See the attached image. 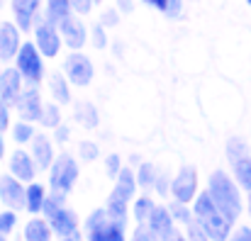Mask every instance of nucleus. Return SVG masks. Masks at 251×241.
<instances>
[{"label": "nucleus", "instance_id": "obj_35", "mask_svg": "<svg viewBox=\"0 0 251 241\" xmlns=\"http://www.w3.org/2000/svg\"><path fill=\"white\" fill-rule=\"evenodd\" d=\"M185 227H188V241H207V234L195 222H188Z\"/></svg>", "mask_w": 251, "mask_h": 241}, {"label": "nucleus", "instance_id": "obj_36", "mask_svg": "<svg viewBox=\"0 0 251 241\" xmlns=\"http://www.w3.org/2000/svg\"><path fill=\"white\" fill-rule=\"evenodd\" d=\"M120 22V12L117 10H105L102 15H100V24L102 27H115Z\"/></svg>", "mask_w": 251, "mask_h": 241}, {"label": "nucleus", "instance_id": "obj_20", "mask_svg": "<svg viewBox=\"0 0 251 241\" xmlns=\"http://www.w3.org/2000/svg\"><path fill=\"white\" fill-rule=\"evenodd\" d=\"M117 178V183H115V195L117 197H122V200H127L129 202V197L134 195V190H137V178H134V173L129 170V168H120V173L115 175Z\"/></svg>", "mask_w": 251, "mask_h": 241}, {"label": "nucleus", "instance_id": "obj_27", "mask_svg": "<svg viewBox=\"0 0 251 241\" xmlns=\"http://www.w3.org/2000/svg\"><path fill=\"white\" fill-rule=\"evenodd\" d=\"M34 137V127H32V122H17V124H12V139L17 142V144H25V142H29Z\"/></svg>", "mask_w": 251, "mask_h": 241}, {"label": "nucleus", "instance_id": "obj_14", "mask_svg": "<svg viewBox=\"0 0 251 241\" xmlns=\"http://www.w3.org/2000/svg\"><path fill=\"white\" fill-rule=\"evenodd\" d=\"M39 5H42V0H12V17H15V24L20 32L32 29L37 12H39Z\"/></svg>", "mask_w": 251, "mask_h": 241}, {"label": "nucleus", "instance_id": "obj_15", "mask_svg": "<svg viewBox=\"0 0 251 241\" xmlns=\"http://www.w3.org/2000/svg\"><path fill=\"white\" fill-rule=\"evenodd\" d=\"M20 29L15 22H2L0 24V64L12 61L17 49H20Z\"/></svg>", "mask_w": 251, "mask_h": 241}, {"label": "nucleus", "instance_id": "obj_48", "mask_svg": "<svg viewBox=\"0 0 251 241\" xmlns=\"http://www.w3.org/2000/svg\"><path fill=\"white\" fill-rule=\"evenodd\" d=\"M249 215H251V195H249Z\"/></svg>", "mask_w": 251, "mask_h": 241}, {"label": "nucleus", "instance_id": "obj_11", "mask_svg": "<svg viewBox=\"0 0 251 241\" xmlns=\"http://www.w3.org/2000/svg\"><path fill=\"white\" fill-rule=\"evenodd\" d=\"M0 202L10 210H25V188L22 180H17L15 175L5 173L0 175Z\"/></svg>", "mask_w": 251, "mask_h": 241}, {"label": "nucleus", "instance_id": "obj_26", "mask_svg": "<svg viewBox=\"0 0 251 241\" xmlns=\"http://www.w3.org/2000/svg\"><path fill=\"white\" fill-rule=\"evenodd\" d=\"M39 122H42L47 129L59 127V124H61V110H59V105H44V107H42V117H39Z\"/></svg>", "mask_w": 251, "mask_h": 241}, {"label": "nucleus", "instance_id": "obj_50", "mask_svg": "<svg viewBox=\"0 0 251 241\" xmlns=\"http://www.w3.org/2000/svg\"><path fill=\"white\" fill-rule=\"evenodd\" d=\"M66 241H76V239H74V237H71V239H66Z\"/></svg>", "mask_w": 251, "mask_h": 241}, {"label": "nucleus", "instance_id": "obj_53", "mask_svg": "<svg viewBox=\"0 0 251 241\" xmlns=\"http://www.w3.org/2000/svg\"><path fill=\"white\" fill-rule=\"evenodd\" d=\"M0 69H2V66H0Z\"/></svg>", "mask_w": 251, "mask_h": 241}, {"label": "nucleus", "instance_id": "obj_38", "mask_svg": "<svg viewBox=\"0 0 251 241\" xmlns=\"http://www.w3.org/2000/svg\"><path fill=\"white\" fill-rule=\"evenodd\" d=\"M132 241H159V239L151 234V229H149V227H137V229H134V234H132Z\"/></svg>", "mask_w": 251, "mask_h": 241}, {"label": "nucleus", "instance_id": "obj_34", "mask_svg": "<svg viewBox=\"0 0 251 241\" xmlns=\"http://www.w3.org/2000/svg\"><path fill=\"white\" fill-rule=\"evenodd\" d=\"M81 156L85 161H95L100 156V149H98V144H93V142H83L81 144Z\"/></svg>", "mask_w": 251, "mask_h": 241}, {"label": "nucleus", "instance_id": "obj_30", "mask_svg": "<svg viewBox=\"0 0 251 241\" xmlns=\"http://www.w3.org/2000/svg\"><path fill=\"white\" fill-rule=\"evenodd\" d=\"M139 185L142 188H151L154 185V180H156V168L151 166V163H142L139 166Z\"/></svg>", "mask_w": 251, "mask_h": 241}, {"label": "nucleus", "instance_id": "obj_19", "mask_svg": "<svg viewBox=\"0 0 251 241\" xmlns=\"http://www.w3.org/2000/svg\"><path fill=\"white\" fill-rule=\"evenodd\" d=\"M29 142H32V159L39 163V168H49V166H51V161H54L51 142H49L44 134H34Z\"/></svg>", "mask_w": 251, "mask_h": 241}, {"label": "nucleus", "instance_id": "obj_33", "mask_svg": "<svg viewBox=\"0 0 251 241\" xmlns=\"http://www.w3.org/2000/svg\"><path fill=\"white\" fill-rule=\"evenodd\" d=\"M161 12H164L166 17H171V20L180 17V12H183V0H166Z\"/></svg>", "mask_w": 251, "mask_h": 241}, {"label": "nucleus", "instance_id": "obj_17", "mask_svg": "<svg viewBox=\"0 0 251 241\" xmlns=\"http://www.w3.org/2000/svg\"><path fill=\"white\" fill-rule=\"evenodd\" d=\"M147 219H149V229H151V234L156 239H166L168 234L176 232L173 229V217H171V212L166 207H154Z\"/></svg>", "mask_w": 251, "mask_h": 241}, {"label": "nucleus", "instance_id": "obj_2", "mask_svg": "<svg viewBox=\"0 0 251 241\" xmlns=\"http://www.w3.org/2000/svg\"><path fill=\"white\" fill-rule=\"evenodd\" d=\"M193 217H195V224L207 234V239L227 241V237H229V222L222 217V212L215 207V202L210 200L207 193H202V195L195 197Z\"/></svg>", "mask_w": 251, "mask_h": 241}, {"label": "nucleus", "instance_id": "obj_25", "mask_svg": "<svg viewBox=\"0 0 251 241\" xmlns=\"http://www.w3.org/2000/svg\"><path fill=\"white\" fill-rule=\"evenodd\" d=\"M49 90H51V95H54L56 102H61V105L71 102L69 83H66V78H64L61 73H51V78H49Z\"/></svg>", "mask_w": 251, "mask_h": 241}, {"label": "nucleus", "instance_id": "obj_39", "mask_svg": "<svg viewBox=\"0 0 251 241\" xmlns=\"http://www.w3.org/2000/svg\"><path fill=\"white\" fill-rule=\"evenodd\" d=\"M10 129V105H5L0 100V132Z\"/></svg>", "mask_w": 251, "mask_h": 241}, {"label": "nucleus", "instance_id": "obj_6", "mask_svg": "<svg viewBox=\"0 0 251 241\" xmlns=\"http://www.w3.org/2000/svg\"><path fill=\"white\" fill-rule=\"evenodd\" d=\"M227 159L234 168V175L239 180L242 188H247L251 193V156H249V149L244 144V139L239 137H232L227 142Z\"/></svg>", "mask_w": 251, "mask_h": 241}, {"label": "nucleus", "instance_id": "obj_40", "mask_svg": "<svg viewBox=\"0 0 251 241\" xmlns=\"http://www.w3.org/2000/svg\"><path fill=\"white\" fill-rule=\"evenodd\" d=\"M69 2H71V10H76L81 15L90 12V7H93V0H69Z\"/></svg>", "mask_w": 251, "mask_h": 241}, {"label": "nucleus", "instance_id": "obj_43", "mask_svg": "<svg viewBox=\"0 0 251 241\" xmlns=\"http://www.w3.org/2000/svg\"><path fill=\"white\" fill-rule=\"evenodd\" d=\"M134 10V0H117V12H132Z\"/></svg>", "mask_w": 251, "mask_h": 241}, {"label": "nucleus", "instance_id": "obj_13", "mask_svg": "<svg viewBox=\"0 0 251 241\" xmlns=\"http://www.w3.org/2000/svg\"><path fill=\"white\" fill-rule=\"evenodd\" d=\"M22 76H20V71L17 69H0V100L5 102V105H15V100L20 97V93H22Z\"/></svg>", "mask_w": 251, "mask_h": 241}, {"label": "nucleus", "instance_id": "obj_49", "mask_svg": "<svg viewBox=\"0 0 251 241\" xmlns=\"http://www.w3.org/2000/svg\"><path fill=\"white\" fill-rule=\"evenodd\" d=\"M0 241H7V239H5V234H0Z\"/></svg>", "mask_w": 251, "mask_h": 241}, {"label": "nucleus", "instance_id": "obj_29", "mask_svg": "<svg viewBox=\"0 0 251 241\" xmlns=\"http://www.w3.org/2000/svg\"><path fill=\"white\" fill-rule=\"evenodd\" d=\"M151 210H154V202H151L149 197H139L137 205H134V219H137L139 224H144Z\"/></svg>", "mask_w": 251, "mask_h": 241}, {"label": "nucleus", "instance_id": "obj_31", "mask_svg": "<svg viewBox=\"0 0 251 241\" xmlns=\"http://www.w3.org/2000/svg\"><path fill=\"white\" fill-rule=\"evenodd\" d=\"M15 224H17V212L15 210H5V212H0V234H10L12 229H15Z\"/></svg>", "mask_w": 251, "mask_h": 241}, {"label": "nucleus", "instance_id": "obj_42", "mask_svg": "<svg viewBox=\"0 0 251 241\" xmlns=\"http://www.w3.org/2000/svg\"><path fill=\"white\" fill-rule=\"evenodd\" d=\"M54 129H56V142H59V144H64V142L69 139V134H71V132H69V127H61V124H59V127H54Z\"/></svg>", "mask_w": 251, "mask_h": 241}, {"label": "nucleus", "instance_id": "obj_5", "mask_svg": "<svg viewBox=\"0 0 251 241\" xmlns=\"http://www.w3.org/2000/svg\"><path fill=\"white\" fill-rule=\"evenodd\" d=\"M15 61H17V71H20V76L25 83H29V85H37L42 76H44V64H42V54H39V49L32 44V42H22L20 44V49H17V54H15Z\"/></svg>", "mask_w": 251, "mask_h": 241}, {"label": "nucleus", "instance_id": "obj_52", "mask_svg": "<svg viewBox=\"0 0 251 241\" xmlns=\"http://www.w3.org/2000/svg\"><path fill=\"white\" fill-rule=\"evenodd\" d=\"M247 2H249V5H251V0H247Z\"/></svg>", "mask_w": 251, "mask_h": 241}, {"label": "nucleus", "instance_id": "obj_8", "mask_svg": "<svg viewBox=\"0 0 251 241\" xmlns=\"http://www.w3.org/2000/svg\"><path fill=\"white\" fill-rule=\"evenodd\" d=\"M64 73L74 85H88L93 80V64H90V59L85 54L74 51L64 61Z\"/></svg>", "mask_w": 251, "mask_h": 241}, {"label": "nucleus", "instance_id": "obj_7", "mask_svg": "<svg viewBox=\"0 0 251 241\" xmlns=\"http://www.w3.org/2000/svg\"><path fill=\"white\" fill-rule=\"evenodd\" d=\"M34 47L39 49V54L42 56H49V59H54L56 54H59V49H61V34H59V29H56V24H51V22H37L34 24Z\"/></svg>", "mask_w": 251, "mask_h": 241}, {"label": "nucleus", "instance_id": "obj_10", "mask_svg": "<svg viewBox=\"0 0 251 241\" xmlns=\"http://www.w3.org/2000/svg\"><path fill=\"white\" fill-rule=\"evenodd\" d=\"M15 107H17V112H20V117L25 122H39L44 105H42V95H39L37 85H29L27 90L22 88L20 97L15 100Z\"/></svg>", "mask_w": 251, "mask_h": 241}, {"label": "nucleus", "instance_id": "obj_24", "mask_svg": "<svg viewBox=\"0 0 251 241\" xmlns=\"http://www.w3.org/2000/svg\"><path fill=\"white\" fill-rule=\"evenodd\" d=\"M42 202H44V188L39 183H32L29 188H25V210H29L32 215L42 212Z\"/></svg>", "mask_w": 251, "mask_h": 241}, {"label": "nucleus", "instance_id": "obj_12", "mask_svg": "<svg viewBox=\"0 0 251 241\" xmlns=\"http://www.w3.org/2000/svg\"><path fill=\"white\" fill-rule=\"evenodd\" d=\"M171 193H173V197L178 202H190L195 197V193H198V173H195V168H190V166L183 168L176 175V180L171 183Z\"/></svg>", "mask_w": 251, "mask_h": 241}, {"label": "nucleus", "instance_id": "obj_44", "mask_svg": "<svg viewBox=\"0 0 251 241\" xmlns=\"http://www.w3.org/2000/svg\"><path fill=\"white\" fill-rule=\"evenodd\" d=\"M154 185H156L159 195H166V193H168V183H166V178H156V180H154Z\"/></svg>", "mask_w": 251, "mask_h": 241}, {"label": "nucleus", "instance_id": "obj_45", "mask_svg": "<svg viewBox=\"0 0 251 241\" xmlns=\"http://www.w3.org/2000/svg\"><path fill=\"white\" fill-rule=\"evenodd\" d=\"M147 5H151V7H156V10H164V2L166 0H144Z\"/></svg>", "mask_w": 251, "mask_h": 241}, {"label": "nucleus", "instance_id": "obj_28", "mask_svg": "<svg viewBox=\"0 0 251 241\" xmlns=\"http://www.w3.org/2000/svg\"><path fill=\"white\" fill-rule=\"evenodd\" d=\"M168 212H171V217L173 219H178V222H183V224H188V222H193V212L185 207V202H173V205H168Z\"/></svg>", "mask_w": 251, "mask_h": 241}, {"label": "nucleus", "instance_id": "obj_54", "mask_svg": "<svg viewBox=\"0 0 251 241\" xmlns=\"http://www.w3.org/2000/svg\"><path fill=\"white\" fill-rule=\"evenodd\" d=\"M0 2H2V0H0Z\"/></svg>", "mask_w": 251, "mask_h": 241}, {"label": "nucleus", "instance_id": "obj_1", "mask_svg": "<svg viewBox=\"0 0 251 241\" xmlns=\"http://www.w3.org/2000/svg\"><path fill=\"white\" fill-rule=\"evenodd\" d=\"M210 200L215 202V207L222 212V217L232 224L239 215H242V197H239V188L234 185V180L225 173V170H215L210 175V188H207Z\"/></svg>", "mask_w": 251, "mask_h": 241}, {"label": "nucleus", "instance_id": "obj_46", "mask_svg": "<svg viewBox=\"0 0 251 241\" xmlns=\"http://www.w3.org/2000/svg\"><path fill=\"white\" fill-rule=\"evenodd\" d=\"M164 241H185V239H183L180 234H176V232H173V234H168V237H166Z\"/></svg>", "mask_w": 251, "mask_h": 241}, {"label": "nucleus", "instance_id": "obj_51", "mask_svg": "<svg viewBox=\"0 0 251 241\" xmlns=\"http://www.w3.org/2000/svg\"><path fill=\"white\" fill-rule=\"evenodd\" d=\"M93 2H100V0H93Z\"/></svg>", "mask_w": 251, "mask_h": 241}, {"label": "nucleus", "instance_id": "obj_3", "mask_svg": "<svg viewBox=\"0 0 251 241\" xmlns=\"http://www.w3.org/2000/svg\"><path fill=\"white\" fill-rule=\"evenodd\" d=\"M78 178V166L71 154H61L59 159L51 161V173H49V185L54 195H69L74 183Z\"/></svg>", "mask_w": 251, "mask_h": 241}, {"label": "nucleus", "instance_id": "obj_21", "mask_svg": "<svg viewBox=\"0 0 251 241\" xmlns=\"http://www.w3.org/2000/svg\"><path fill=\"white\" fill-rule=\"evenodd\" d=\"M74 117H76L78 124H83L85 129H95L98 122H100V115H98V110H95L93 102H76Z\"/></svg>", "mask_w": 251, "mask_h": 241}, {"label": "nucleus", "instance_id": "obj_22", "mask_svg": "<svg viewBox=\"0 0 251 241\" xmlns=\"http://www.w3.org/2000/svg\"><path fill=\"white\" fill-rule=\"evenodd\" d=\"M69 15H71V2L69 0H47V22L59 24Z\"/></svg>", "mask_w": 251, "mask_h": 241}, {"label": "nucleus", "instance_id": "obj_47", "mask_svg": "<svg viewBox=\"0 0 251 241\" xmlns=\"http://www.w3.org/2000/svg\"><path fill=\"white\" fill-rule=\"evenodd\" d=\"M5 156V137H2V132H0V161Z\"/></svg>", "mask_w": 251, "mask_h": 241}, {"label": "nucleus", "instance_id": "obj_16", "mask_svg": "<svg viewBox=\"0 0 251 241\" xmlns=\"http://www.w3.org/2000/svg\"><path fill=\"white\" fill-rule=\"evenodd\" d=\"M47 219H49V224L54 227L56 234H61V237H76V229H78L76 215L71 210H66L64 205L56 207L51 215H47Z\"/></svg>", "mask_w": 251, "mask_h": 241}, {"label": "nucleus", "instance_id": "obj_23", "mask_svg": "<svg viewBox=\"0 0 251 241\" xmlns=\"http://www.w3.org/2000/svg\"><path fill=\"white\" fill-rule=\"evenodd\" d=\"M51 232L44 219H29L25 224V241H49Z\"/></svg>", "mask_w": 251, "mask_h": 241}, {"label": "nucleus", "instance_id": "obj_41", "mask_svg": "<svg viewBox=\"0 0 251 241\" xmlns=\"http://www.w3.org/2000/svg\"><path fill=\"white\" fill-rule=\"evenodd\" d=\"M229 241H251V229L249 227H242V229H239Z\"/></svg>", "mask_w": 251, "mask_h": 241}, {"label": "nucleus", "instance_id": "obj_37", "mask_svg": "<svg viewBox=\"0 0 251 241\" xmlns=\"http://www.w3.org/2000/svg\"><path fill=\"white\" fill-rule=\"evenodd\" d=\"M105 168H107V175L115 178V175L120 173V168H122V166H120V156H117V154H110L107 161H105Z\"/></svg>", "mask_w": 251, "mask_h": 241}, {"label": "nucleus", "instance_id": "obj_18", "mask_svg": "<svg viewBox=\"0 0 251 241\" xmlns=\"http://www.w3.org/2000/svg\"><path fill=\"white\" fill-rule=\"evenodd\" d=\"M34 173H37L34 161H32V156L27 151L17 149L10 156V175H15L17 180H34Z\"/></svg>", "mask_w": 251, "mask_h": 241}, {"label": "nucleus", "instance_id": "obj_4", "mask_svg": "<svg viewBox=\"0 0 251 241\" xmlns=\"http://www.w3.org/2000/svg\"><path fill=\"white\" fill-rule=\"evenodd\" d=\"M85 229H88V241H125V224L110 219L105 207L95 210L88 217Z\"/></svg>", "mask_w": 251, "mask_h": 241}, {"label": "nucleus", "instance_id": "obj_9", "mask_svg": "<svg viewBox=\"0 0 251 241\" xmlns=\"http://www.w3.org/2000/svg\"><path fill=\"white\" fill-rule=\"evenodd\" d=\"M56 29H59V34H61V42H66V47L74 49V51L83 49L85 42H88V29H85V24L78 17H71V15L64 17V20L56 24Z\"/></svg>", "mask_w": 251, "mask_h": 241}, {"label": "nucleus", "instance_id": "obj_32", "mask_svg": "<svg viewBox=\"0 0 251 241\" xmlns=\"http://www.w3.org/2000/svg\"><path fill=\"white\" fill-rule=\"evenodd\" d=\"M90 39H93V47H95V49H105V47H107L105 27H102V24H95V27L90 29Z\"/></svg>", "mask_w": 251, "mask_h": 241}]
</instances>
